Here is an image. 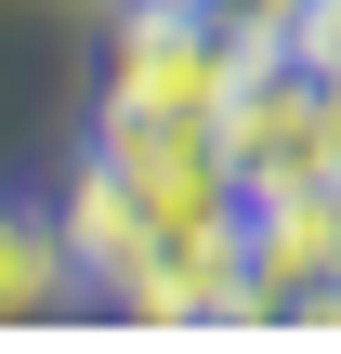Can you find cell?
<instances>
[{
	"instance_id": "1",
	"label": "cell",
	"mask_w": 341,
	"mask_h": 354,
	"mask_svg": "<svg viewBox=\"0 0 341 354\" xmlns=\"http://www.w3.org/2000/svg\"><path fill=\"white\" fill-rule=\"evenodd\" d=\"M118 66H105V118H223L250 39L210 0H118Z\"/></svg>"
},
{
	"instance_id": "2",
	"label": "cell",
	"mask_w": 341,
	"mask_h": 354,
	"mask_svg": "<svg viewBox=\"0 0 341 354\" xmlns=\"http://www.w3.org/2000/svg\"><path fill=\"white\" fill-rule=\"evenodd\" d=\"M79 302H92V276H79V250H66V210L0 184V328H53V315H79Z\"/></svg>"
},
{
	"instance_id": "3",
	"label": "cell",
	"mask_w": 341,
	"mask_h": 354,
	"mask_svg": "<svg viewBox=\"0 0 341 354\" xmlns=\"http://www.w3.org/2000/svg\"><path fill=\"white\" fill-rule=\"evenodd\" d=\"M276 53H289V66H302V79H329V92H341V0H302V13H289V39H276Z\"/></svg>"
},
{
	"instance_id": "4",
	"label": "cell",
	"mask_w": 341,
	"mask_h": 354,
	"mask_svg": "<svg viewBox=\"0 0 341 354\" xmlns=\"http://www.w3.org/2000/svg\"><path fill=\"white\" fill-rule=\"evenodd\" d=\"M210 13H223V26H237V39H250V53H276V39H289V13H302V0H210Z\"/></svg>"
}]
</instances>
